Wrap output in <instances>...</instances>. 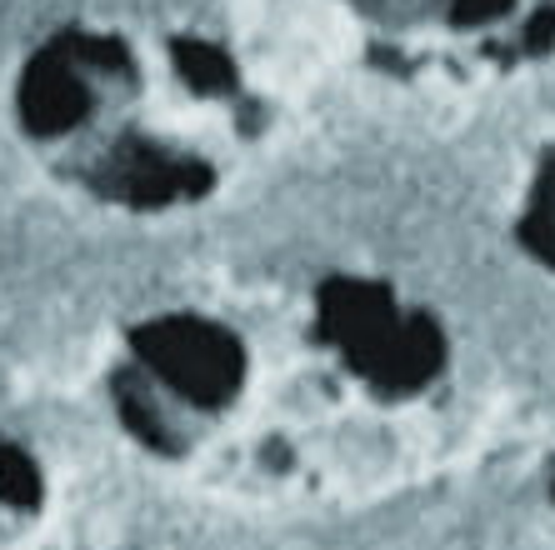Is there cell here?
I'll return each instance as SVG.
<instances>
[{
  "label": "cell",
  "instance_id": "1",
  "mask_svg": "<svg viewBox=\"0 0 555 550\" xmlns=\"http://www.w3.org/2000/svg\"><path fill=\"white\" fill-rule=\"evenodd\" d=\"M526 235H530V245H535L545 260H555V170H551V180L541 186V195H535V210H530Z\"/></svg>",
  "mask_w": 555,
  "mask_h": 550
}]
</instances>
